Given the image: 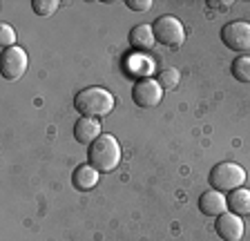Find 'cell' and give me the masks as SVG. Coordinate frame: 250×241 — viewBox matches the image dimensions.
Returning a JSON list of instances; mask_svg holds the SVG:
<instances>
[{
  "mask_svg": "<svg viewBox=\"0 0 250 241\" xmlns=\"http://www.w3.org/2000/svg\"><path fill=\"white\" fill-rule=\"evenodd\" d=\"M246 183V170L232 161H224L214 165L210 172V185L219 192H232Z\"/></svg>",
  "mask_w": 250,
  "mask_h": 241,
  "instance_id": "3",
  "label": "cell"
},
{
  "mask_svg": "<svg viewBox=\"0 0 250 241\" xmlns=\"http://www.w3.org/2000/svg\"><path fill=\"white\" fill-rule=\"evenodd\" d=\"M127 7L134 11H150L152 9V0H127Z\"/></svg>",
  "mask_w": 250,
  "mask_h": 241,
  "instance_id": "18",
  "label": "cell"
},
{
  "mask_svg": "<svg viewBox=\"0 0 250 241\" xmlns=\"http://www.w3.org/2000/svg\"><path fill=\"white\" fill-rule=\"evenodd\" d=\"M31 7H34V11L38 16H52L58 9V0H34Z\"/></svg>",
  "mask_w": 250,
  "mask_h": 241,
  "instance_id": "17",
  "label": "cell"
},
{
  "mask_svg": "<svg viewBox=\"0 0 250 241\" xmlns=\"http://www.w3.org/2000/svg\"><path fill=\"white\" fill-rule=\"evenodd\" d=\"M199 210L206 217H221L228 210V197L219 190H208L199 197Z\"/></svg>",
  "mask_w": 250,
  "mask_h": 241,
  "instance_id": "9",
  "label": "cell"
},
{
  "mask_svg": "<svg viewBox=\"0 0 250 241\" xmlns=\"http://www.w3.org/2000/svg\"><path fill=\"white\" fill-rule=\"evenodd\" d=\"M159 83H161L163 89H174L179 85V80H181V72H179L177 67H166L161 69V74H159Z\"/></svg>",
  "mask_w": 250,
  "mask_h": 241,
  "instance_id": "15",
  "label": "cell"
},
{
  "mask_svg": "<svg viewBox=\"0 0 250 241\" xmlns=\"http://www.w3.org/2000/svg\"><path fill=\"white\" fill-rule=\"evenodd\" d=\"M217 235L224 241H241L244 239V221L232 212H224L217 217Z\"/></svg>",
  "mask_w": 250,
  "mask_h": 241,
  "instance_id": "8",
  "label": "cell"
},
{
  "mask_svg": "<svg viewBox=\"0 0 250 241\" xmlns=\"http://www.w3.org/2000/svg\"><path fill=\"white\" fill-rule=\"evenodd\" d=\"M232 76L241 83H250V56H239L232 63Z\"/></svg>",
  "mask_w": 250,
  "mask_h": 241,
  "instance_id": "14",
  "label": "cell"
},
{
  "mask_svg": "<svg viewBox=\"0 0 250 241\" xmlns=\"http://www.w3.org/2000/svg\"><path fill=\"white\" fill-rule=\"evenodd\" d=\"M154 36L161 45H167V47H179L186 40V29H183V22L179 20L177 16H161L156 18L154 25Z\"/></svg>",
  "mask_w": 250,
  "mask_h": 241,
  "instance_id": "4",
  "label": "cell"
},
{
  "mask_svg": "<svg viewBox=\"0 0 250 241\" xmlns=\"http://www.w3.org/2000/svg\"><path fill=\"white\" fill-rule=\"evenodd\" d=\"M208 5H210V7H221V9H219V11H228L230 2H214V0H210Z\"/></svg>",
  "mask_w": 250,
  "mask_h": 241,
  "instance_id": "19",
  "label": "cell"
},
{
  "mask_svg": "<svg viewBox=\"0 0 250 241\" xmlns=\"http://www.w3.org/2000/svg\"><path fill=\"white\" fill-rule=\"evenodd\" d=\"M0 47H2V52L16 47V32L9 22H2V25H0Z\"/></svg>",
  "mask_w": 250,
  "mask_h": 241,
  "instance_id": "16",
  "label": "cell"
},
{
  "mask_svg": "<svg viewBox=\"0 0 250 241\" xmlns=\"http://www.w3.org/2000/svg\"><path fill=\"white\" fill-rule=\"evenodd\" d=\"M132 99L139 107L143 110H150V107H156L163 99V87L156 79H139L132 87Z\"/></svg>",
  "mask_w": 250,
  "mask_h": 241,
  "instance_id": "5",
  "label": "cell"
},
{
  "mask_svg": "<svg viewBox=\"0 0 250 241\" xmlns=\"http://www.w3.org/2000/svg\"><path fill=\"white\" fill-rule=\"evenodd\" d=\"M74 107L81 116L96 119V116H107L114 110V96L105 87H85L81 89L74 99Z\"/></svg>",
  "mask_w": 250,
  "mask_h": 241,
  "instance_id": "1",
  "label": "cell"
},
{
  "mask_svg": "<svg viewBox=\"0 0 250 241\" xmlns=\"http://www.w3.org/2000/svg\"><path fill=\"white\" fill-rule=\"evenodd\" d=\"M228 210L237 217L250 215V190L237 188L228 194Z\"/></svg>",
  "mask_w": 250,
  "mask_h": 241,
  "instance_id": "13",
  "label": "cell"
},
{
  "mask_svg": "<svg viewBox=\"0 0 250 241\" xmlns=\"http://www.w3.org/2000/svg\"><path fill=\"white\" fill-rule=\"evenodd\" d=\"M221 40L228 49L234 52H248L250 49V22L234 20L221 29Z\"/></svg>",
  "mask_w": 250,
  "mask_h": 241,
  "instance_id": "7",
  "label": "cell"
},
{
  "mask_svg": "<svg viewBox=\"0 0 250 241\" xmlns=\"http://www.w3.org/2000/svg\"><path fill=\"white\" fill-rule=\"evenodd\" d=\"M27 67H29V58H27V52L22 47H11L2 52V79L5 80H21L25 76Z\"/></svg>",
  "mask_w": 250,
  "mask_h": 241,
  "instance_id": "6",
  "label": "cell"
},
{
  "mask_svg": "<svg viewBox=\"0 0 250 241\" xmlns=\"http://www.w3.org/2000/svg\"><path fill=\"white\" fill-rule=\"evenodd\" d=\"M154 42H156V36H154L152 25H136V27H132L130 45L136 49V52H146V49L154 47Z\"/></svg>",
  "mask_w": 250,
  "mask_h": 241,
  "instance_id": "12",
  "label": "cell"
},
{
  "mask_svg": "<svg viewBox=\"0 0 250 241\" xmlns=\"http://www.w3.org/2000/svg\"><path fill=\"white\" fill-rule=\"evenodd\" d=\"M99 170H94L89 163H85V165H78L76 170H74L72 174V183L76 190H81V192H89L92 188H96V183H99Z\"/></svg>",
  "mask_w": 250,
  "mask_h": 241,
  "instance_id": "11",
  "label": "cell"
},
{
  "mask_svg": "<svg viewBox=\"0 0 250 241\" xmlns=\"http://www.w3.org/2000/svg\"><path fill=\"white\" fill-rule=\"evenodd\" d=\"M87 163L99 172H114L121 163V145L112 134H101L89 145Z\"/></svg>",
  "mask_w": 250,
  "mask_h": 241,
  "instance_id": "2",
  "label": "cell"
},
{
  "mask_svg": "<svg viewBox=\"0 0 250 241\" xmlns=\"http://www.w3.org/2000/svg\"><path fill=\"white\" fill-rule=\"evenodd\" d=\"M74 137H76L78 143H83V145H92V143L101 137V123H99V119H87V116H81V119L74 123Z\"/></svg>",
  "mask_w": 250,
  "mask_h": 241,
  "instance_id": "10",
  "label": "cell"
}]
</instances>
